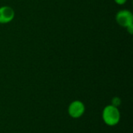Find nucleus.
Returning <instances> with one entry per match:
<instances>
[{"instance_id": "f257e3e1", "label": "nucleus", "mask_w": 133, "mask_h": 133, "mask_svg": "<svg viewBox=\"0 0 133 133\" xmlns=\"http://www.w3.org/2000/svg\"><path fill=\"white\" fill-rule=\"evenodd\" d=\"M102 119L108 126H115L121 121V112L118 108L112 105H106L102 111Z\"/></svg>"}, {"instance_id": "423d86ee", "label": "nucleus", "mask_w": 133, "mask_h": 133, "mask_svg": "<svg viewBox=\"0 0 133 133\" xmlns=\"http://www.w3.org/2000/svg\"><path fill=\"white\" fill-rule=\"evenodd\" d=\"M127 1H128V0H114V2H115L116 4L119 5H125V4L127 2Z\"/></svg>"}, {"instance_id": "20e7f679", "label": "nucleus", "mask_w": 133, "mask_h": 133, "mask_svg": "<svg viewBox=\"0 0 133 133\" xmlns=\"http://www.w3.org/2000/svg\"><path fill=\"white\" fill-rule=\"evenodd\" d=\"M15 17L14 9L9 5H2L0 7V23L6 24L13 20Z\"/></svg>"}, {"instance_id": "7ed1b4c3", "label": "nucleus", "mask_w": 133, "mask_h": 133, "mask_svg": "<svg viewBox=\"0 0 133 133\" xmlns=\"http://www.w3.org/2000/svg\"><path fill=\"white\" fill-rule=\"evenodd\" d=\"M117 23L124 28H127L133 25V15L129 9H121L115 15Z\"/></svg>"}, {"instance_id": "0eeeda50", "label": "nucleus", "mask_w": 133, "mask_h": 133, "mask_svg": "<svg viewBox=\"0 0 133 133\" xmlns=\"http://www.w3.org/2000/svg\"><path fill=\"white\" fill-rule=\"evenodd\" d=\"M127 29V30H128V32L130 34H132L133 33V25H132V26H129V27H127L126 28Z\"/></svg>"}, {"instance_id": "f03ea898", "label": "nucleus", "mask_w": 133, "mask_h": 133, "mask_svg": "<svg viewBox=\"0 0 133 133\" xmlns=\"http://www.w3.org/2000/svg\"><path fill=\"white\" fill-rule=\"evenodd\" d=\"M85 111L86 106L84 103L79 100H75L72 101L68 107V114L72 118L74 119L83 117Z\"/></svg>"}, {"instance_id": "39448f33", "label": "nucleus", "mask_w": 133, "mask_h": 133, "mask_svg": "<svg viewBox=\"0 0 133 133\" xmlns=\"http://www.w3.org/2000/svg\"><path fill=\"white\" fill-rule=\"evenodd\" d=\"M121 104H122V101H121V99H120L118 97H115L112 98V100H111V104H112V105H114V106L118 108V107L121 105Z\"/></svg>"}]
</instances>
